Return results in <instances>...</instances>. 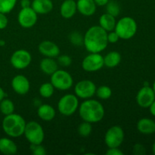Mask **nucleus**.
Here are the masks:
<instances>
[{
    "label": "nucleus",
    "instance_id": "obj_1",
    "mask_svg": "<svg viewBox=\"0 0 155 155\" xmlns=\"http://www.w3.org/2000/svg\"><path fill=\"white\" fill-rule=\"evenodd\" d=\"M107 32L99 25L89 27L83 36V45L89 53H100L107 46Z\"/></svg>",
    "mask_w": 155,
    "mask_h": 155
},
{
    "label": "nucleus",
    "instance_id": "obj_2",
    "mask_svg": "<svg viewBox=\"0 0 155 155\" xmlns=\"http://www.w3.org/2000/svg\"><path fill=\"white\" fill-rule=\"evenodd\" d=\"M79 114L83 121L90 124L98 123L104 118V108L100 101L94 99H86L79 105Z\"/></svg>",
    "mask_w": 155,
    "mask_h": 155
},
{
    "label": "nucleus",
    "instance_id": "obj_3",
    "mask_svg": "<svg viewBox=\"0 0 155 155\" xmlns=\"http://www.w3.org/2000/svg\"><path fill=\"white\" fill-rule=\"evenodd\" d=\"M26 124L22 116L13 113L5 117L2 127L3 131L9 137L18 138L24 135Z\"/></svg>",
    "mask_w": 155,
    "mask_h": 155
},
{
    "label": "nucleus",
    "instance_id": "obj_4",
    "mask_svg": "<svg viewBox=\"0 0 155 155\" xmlns=\"http://www.w3.org/2000/svg\"><path fill=\"white\" fill-rule=\"evenodd\" d=\"M138 25L135 19L131 17H124L117 21L114 31L117 33L120 39H130L136 34Z\"/></svg>",
    "mask_w": 155,
    "mask_h": 155
},
{
    "label": "nucleus",
    "instance_id": "obj_5",
    "mask_svg": "<svg viewBox=\"0 0 155 155\" xmlns=\"http://www.w3.org/2000/svg\"><path fill=\"white\" fill-rule=\"evenodd\" d=\"M26 139L31 145L42 144L45 139V133L42 126L36 121H30L26 124L24 133Z\"/></svg>",
    "mask_w": 155,
    "mask_h": 155
},
{
    "label": "nucleus",
    "instance_id": "obj_6",
    "mask_svg": "<svg viewBox=\"0 0 155 155\" xmlns=\"http://www.w3.org/2000/svg\"><path fill=\"white\" fill-rule=\"evenodd\" d=\"M79 108L78 97L74 94H67L60 98L58 109L61 114L69 117L76 113Z\"/></svg>",
    "mask_w": 155,
    "mask_h": 155
},
{
    "label": "nucleus",
    "instance_id": "obj_7",
    "mask_svg": "<svg viewBox=\"0 0 155 155\" xmlns=\"http://www.w3.org/2000/svg\"><path fill=\"white\" fill-rule=\"evenodd\" d=\"M50 83L54 89L61 91L68 90L72 87L74 80L71 74L64 70H58L51 75Z\"/></svg>",
    "mask_w": 155,
    "mask_h": 155
},
{
    "label": "nucleus",
    "instance_id": "obj_8",
    "mask_svg": "<svg viewBox=\"0 0 155 155\" xmlns=\"http://www.w3.org/2000/svg\"><path fill=\"white\" fill-rule=\"evenodd\" d=\"M124 131L119 126L110 127L104 135V143L108 148H120L124 140Z\"/></svg>",
    "mask_w": 155,
    "mask_h": 155
},
{
    "label": "nucleus",
    "instance_id": "obj_9",
    "mask_svg": "<svg viewBox=\"0 0 155 155\" xmlns=\"http://www.w3.org/2000/svg\"><path fill=\"white\" fill-rule=\"evenodd\" d=\"M103 67L104 57L100 53H89L82 62V68L86 72H96Z\"/></svg>",
    "mask_w": 155,
    "mask_h": 155
},
{
    "label": "nucleus",
    "instance_id": "obj_10",
    "mask_svg": "<svg viewBox=\"0 0 155 155\" xmlns=\"http://www.w3.org/2000/svg\"><path fill=\"white\" fill-rule=\"evenodd\" d=\"M96 86L95 83L89 80H83L79 81L74 87V93L82 99H89L95 95Z\"/></svg>",
    "mask_w": 155,
    "mask_h": 155
},
{
    "label": "nucleus",
    "instance_id": "obj_11",
    "mask_svg": "<svg viewBox=\"0 0 155 155\" xmlns=\"http://www.w3.org/2000/svg\"><path fill=\"white\" fill-rule=\"evenodd\" d=\"M32 56L28 51L25 49H19L12 54L10 58L11 64L18 70L27 68L30 64Z\"/></svg>",
    "mask_w": 155,
    "mask_h": 155
},
{
    "label": "nucleus",
    "instance_id": "obj_12",
    "mask_svg": "<svg viewBox=\"0 0 155 155\" xmlns=\"http://www.w3.org/2000/svg\"><path fill=\"white\" fill-rule=\"evenodd\" d=\"M38 20L37 14L30 7L21 8L18 13V21L23 28H31L36 24Z\"/></svg>",
    "mask_w": 155,
    "mask_h": 155
},
{
    "label": "nucleus",
    "instance_id": "obj_13",
    "mask_svg": "<svg viewBox=\"0 0 155 155\" xmlns=\"http://www.w3.org/2000/svg\"><path fill=\"white\" fill-rule=\"evenodd\" d=\"M155 100V94L152 87L144 86L136 95V102L142 108H148Z\"/></svg>",
    "mask_w": 155,
    "mask_h": 155
},
{
    "label": "nucleus",
    "instance_id": "obj_14",
    "mask_svg": "<svg viewBox=\"0 0 155 155\" xmlns=\"http://www.w3.org/2000/svg\"><path fill=\"white\" fill-rule=\"evenodd\" d=\"M12 87L13 90L18 95H26L30 91V81L25 76L22 74H18L12 79Z\"/></svg>",
    "mask_w": 155,
    "mask_h": 155
},
{
    "label": "nucleus",
    "instance_id": "obj_15",
    "mask_svg": "<svg viewBox=\"0 0 155 155\" xmlns=\"http://www.w3.org/2000/svg\"><path fill=\"white\" fill-rule=\"evenodd\" d=\"M39 53L47 58H57L60 54V48L57 44L49 40H44L38 46Z\"/></svg>",
    "mask_w": 155,
    "mask_h": 155
},
{
    "label": "nucleus",
    "instance_id": "obj_16",
    "mask_svg": "<svg viewBox=\"0 0 155 155\" xmlns=\"http://www.w3.org/2000/svg\"><path fill=\"white\" fill-rule=\"evenodd\" d=\"M96 4L94 0H77V11L83 16H92L96 12Z\"/></svg>",
    "mask_w": 155,
    "mask_h": 155
},
{
    "label": "nucleus",
    "instance_id": "obj_17",
    "mask_svg": "<svg viewBox=\"0 0 155 155\" xmlns=\"http://www.w3.org/2000/svg\"><path fill=\"white\" fill-rule=\"evenodd\" d=\"M31 8L37 15H45L51 12L54 5L51 0H33Z\"/></svg>",
    "mask_w": 155,
    "mask_h": 155
},
{
    "label": "nucleus",
    "instance_id": "obj_18",
    "mask_svg": "<svg viewBox=\"0 0 155 155\" xmlns=\"http://www.w3.org/2000/svg\"><path fill=\"white\" fill-rule=\"evenodd\" d=\"M77 12V2L75 0H64L61 5V15L65 19H70L73 18Z\"/></svg>",
    "mask_w": 155,
    "mask_h": 155
},
{
    "label": "nucleus",
    "instance_id": "obj_19",
    "mask_svg": "<svg viewBox=\"0 0 155 155\" xmlns=\"http://www.w3.org/2000/svg\"><path fill=\"white\" fill-rule=\"evenodd\" d=\"M137 130L142 134H153L155 133V121L150 118H142L137 123Z\"/></svg>",
    "mask_w": 155,
    "mask_h": 155
},
{
    "label": "nucleus",
    "instance_id": "obj_20",
    "mask_svg": "<svg viewBox=\"0 0 155 155\" xmlns=\"http://www.w3.org/2000/svg\"><path fill=\"white\" fill-rule=\"evenodd\" d=\"M56 114L55 110L51 105L48 104H43L39 106L37 109V115L42 120L51 121Z\"/></svg>",
    "mask_w": 155,
    "mask_h": 155
},
{
    "label": "nucleus",
    "instance_id": "obj_21",
    "mask_svg": "<svg viewBox=\"0 0 155 155\" xmlns=\"http://www.w3.org/2000/svg\"><path fill=\"white\" fill-rule=\"evenodd\" d=\"M0 152L5 155H13L18 152V146L8 138L0 139Z\"/></svg>",
    "mask_w": 155,
    "mask_h": 155
},
{
    "label": "nucleus",
    "instance_id": "obj_22",
    "mask_svg": "<svg viewBox=\"0 0 155 155\" xmlns=\"http://www.w3.org/2000/svg\"><path fill=\"white\" fill-rule=\"evenodd\" d=\"M39 67L44 74L51 76L58 69V64L52 58L45 57V58H43L40 61Z\"/></svg>",
    "mask_w": 155,
    "mask_h": 155
},
{
    "label": "nucleus",
    "instance_id": "obj_23",
    "mask_svg": "<svg viewBox=\"0 0 155 155\" xmlns=\"http://www.w3.org/2000/svg\"><path fill=\"white\" fill-rule=\"evenodd\" d=\"M99 26L104 29L106 32H110L114 30L116 26V18L108 13H104L99 18L98 20Z\"/></svg>",
    "mask_w": 155,
    "mask_h": 155
},
{
    "label": "nucleus",
    "instance_id": "obj_24",
    "mask_svg": "<svg viewBox=\"0 0 155 155\" xmlns=\"http://www.w3.org/2000/svg\"><path fill=\"white\" fill-rule=\"evenodd\" d=\"M121 61V55L118 51H112L104 57V66L113 68L118 66Z\"/></svg>",
    "mask_w": 155,
    "mask_h": 155
},
{
    "label": "nucleus",
    "instance_id": "obj_25",
    "mask_svg": "<svg viewBox=\"0 0 155 155\" xmlns=\"http://www.w3.org/2000/svg\"><path fill=\"white\" fill-rule=\"evenodd\" d=\"M0 111L5 116L13 114L15 111V104L13 101L8 98H4L0 102Z\"/></svg>",
    "mask_w": 155,
    "mask_h": 155
},
{
    "label": "nucleus",
    "instance_id": "obj_26",
    "mask_svg": "<svg viewBox=\"0 0 155 155\" xmlns=\"http://www.w3.org/2000/svg\"><path fill=\"white\" fill-rule=\"evenodd\" d=\"M54 92V87L51 83H45L39 89V95L45 98H51Z\"/></svg>",
    "mask_w": 155,
    "mask_h": 155
},
{
    "label": "nucleus",
    "instance_id": "obj_27",
    "mask_svg": "<svg viewBox=\"0 0 155 155\" xmlns=\"http://www.w3.org/2000/svg\"><path fill=\"white\" fill-rule=\"evenodd\" d=\"M18 0H0V12L8 14L15 8Z\"/></svg>",
    "mask_w": 155,
    "mask_h": 155
},
{
    "label": "nucleus",
    "instance_id": "obj_28",
    "mask_svg": "<svg viewBox=\"0 0 155 155\" xmlns=\"http://www.w3.org/2000/svg\"><path fill=\"white\" fill-rule=\"evenodd\" d=\"M97 97L100 99L107 100L110 98L112 95V90L109 86H101L96 89L95 92Z\"/></svg>",
    "mask_w": 155,
    "mask_h": 155
},
{
    "label": "nucleus",
    "instance_id": "obj_29",
    "mask_svg": "<svg viewBox=\"0 0 155 155\" xmlns=\"http://www.w3.org/2000/svg\"><path fill=\"white\" fill-rule=\"evenodd\" d=\"M77 131H78L79 135H80V136H82V137H88V136L92 133V124H90V123L89 122H86V121H83V123H81V124L79 125Z\"/></svg>",
    "mask_w": 155,
    "mask_h": 155
},
{
    "label": "nucleus",
    "instance_id": "obj_30",
    "mask_svg": "<svg viewBox=\"0 0 155 155\" xmlns=\"http://www.w3.org/2000/svg\"><path fill=\"white\" fill-rule=\"evenodd\" d=\"M106 13L114 17H117L120 13V8L116 1H109L106 5Z\"/></svg>",
    "mask_w": 155,
    "mask_h": 155
},
{
    "label": "nucleus",
    "instance_id": "obj_31",
    "mask_svg": "<svg viewBox=\"0 0 155 155\" xmlns=\"http://www.w3.org/2000/svg\"><path fill=\"white\" fill-rule=\"evenodd\" d=\"M70 42L74 45L77 46H81L83 45V36L79 32H73L69 36Z\"/></svg>",
    "mask_w": 155,
    "mask_h": 155
},
{
    "label": "nucleus",
    "instance_id": "obj_32",
    "mask_svg": "<svg viewBox=\"0 0 155 155\" xmlns=\"http://www.w3.org/2000/svg\"><path fill=\"white\" fill-rule=\"evenodd\" d=\"M57 62L59 65L62 67H69L70 65L72 64V58L71 56L68 55V54H62V55L58 56Z\"/></svg>",
    "mask_w": 155,
    "mask_h": 155
},
{
    "label": "nucleus",
    "instance_id": "obj_33",
    "mask_svg": "<svg viewBox=\"0 0 155 155\" xmlns=\"http://www.w3.org/2000/svg\"><path fill=\"white\" fill-rule=\"evenodd\" d=\"M30 149H31L33 154L34 155H45L46 154V151L42 145V144H39V145H31L30 144Z\"/></svg>",
    "mask_w": 155,
    "mask_h": 155
},
{
    "label": "nucleus",
    "instance_id": "obj_34",
    "mask_svg": "<svg viewBox=\"0 0 155 155\" xmlns=\"http://www.w3.org/2000/svg\"><path fill=\"white\" fill-rule=\"evenodd\" d=\"M133 154L135 155H144L146 154V150L143 145L140 143H136L133 146Z\"/></svg>",
    "mask_w": 155,
    "mask_h": 155
},
{
    "label": "nucleus",
    "instance_id": "obj_35",
    "mask_svg": "<svg viewBox=\"0 0 155 155\" xmlns=\"http://www.w3.org/2000/svg\"><path fill=\"white\" fill-rule=\"evenodd\" d=\"M120 37L117 35V33L114 31V30H112V31L107 32V41H108V43H116L119 41Z\"/></svg>",
    "mask_w": 155,
    "mask_h": 155
},
{
    "label": "nucleus",
    "instance_id": "obj_36",
    "mask_svg": "<svg viewBox=\"0 0 155 155\" xmlns=\"http://www.w3.org/2000/svg\"><path fill=\"white\" fill-rule=\"evenodd\" d=\"M8 20L5 14L0 12V30L6 28V27L8 26Z\"/></svg>",
    "mask_w": 155,
    "mask_h": 155
},
{
    "label": "nucleus",
    "instance_id": "obj_37",
    "mask_svg": "<svg viewBox=\"0 0 155 155\" xmlns=\"http://www.w3.org/2000/svg\"><path fill=\"white\" fill-rule=\"evenodd\" d=\"M105 154L107 155H124V152L119 148H108Z\"/></svg>",
    "mask_w": 155,
    "mask_h": 155
},
{
    "label": "nucleus",
    "instance_id": "obj_38",
    "mask_svg": "<svg viewBox=\"0 0 155 155\" xmlns=\"http://www.w3.org/2000/svg\"><path fill=\"white\" fill-rule=\"evenodd\" d=\"M21 8H28L31 6V2L30 0H21Z\"/></svg>",
    "mask_w": 155,
    "mask_h": 155
},
{
    "label": "nucleus",
    "instance_id": "obj_39",
    "mask_svg": "<svg viewBox=\"0 0 155 155\" xmlns=\"http://www.w3.org/2000/svg\"><path fill=\"white\" fill-rule=\"evenodd\" d=\"M110 0H94L97 6H105Z\"/></svg>",
    "mask_w": 155,
    "mask_h": 155
},
{
    "label": "nucleus",
    "instance_id": "obj_40",
    "mask_svg": "<svg viewBox=\"0 0 155 155\" xmlns=\"http://www.w3.org/2000/svg\"><path fill=\"white\" fill-rule=\"evenodd\" d=\"M149 110H150V113L152 116L155 117V100L152 102V104L149 106Z\"/></svg>",
    "mask_w": 155,
    "mask_h": 155
},
{
    "label": "nucleus",
    "instance_id": "obj_41",
    "mask_svg": "<svg viewBox=\"0 0 155 155\" xmlns=\"http://www.w3.org/2000/svg\"><path fill=\"white\" fill-rule=\"evenodd\" d=\"M5 97V92L3 90L2 88L0 87V102L4 99Z\"/></svg>",
    "mask_w": 155,
    "mask_h": 155
},
{
    "label": "nucleus",
    "instance_id": "obj_42",
    "mask_svg": "<svg viewBox=\"0 0 155 155\" xmlns=\"http://www.w3.org/2000/svg\"><path fill=\"white\" fill-rule=\"evenodd\" d=\"M152 152H153V154L155 155V142L153 143V145H152Z\"/></svg>",
    "mask_w": 155,
    "mask_h": 155
},
{
    "label": "nucleus",
    "instance_id": "obj_43",
    "mask_svg": "<svg viewBox=\"0 0 155 155\" xmlns=\"http://www.w3.org/2000/svg\"><path fill=\"white\" fill-rule=\"evenodd\" d=\"M152 89H153V90H154V94H155V80H154V83H153V86H152Z\"/></svg>",
    "mask_w": 155,
    "mask_h": 155
},
{
    "label": "nucleus",
    "instance_id": "obj_44",
    "mask_svg": "<svg viewBox=\"0 0 155 155\" xmlns=\"http://www.w3.org/2000/svg\"><path fill=\"white\" fill-rule=\"evenodd\" d=\"M0 40H1V39H0Z\"/></svg>",
    "mask_w": 155,
    "mask_h": 155
}]
</instances>
